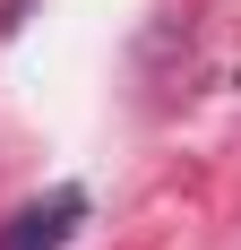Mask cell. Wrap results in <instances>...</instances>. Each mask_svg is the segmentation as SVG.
Wrapping results in <instances>:
<instances>
[{"label": "cell", "mask_w": 241, "mask_h": 250, "mask_svg": "<svg viewBox=\"0 0 241 250\" xmlns=\"http://www.w3.org/2000/svg\"><path fill=\"white\" fill-rule=\"evenodd\" d=\"M78 216H86V190H52V199L18 207V216L0 225V250H60L78 233Z\"/></svg>", "instance_id": "1"}]
</instances>
